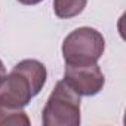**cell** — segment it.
<instances>
[{
    "label": "cell",
    "instance_id": "obj_1",
    "mask_svg": "<svg viewBox=\"0 0 126 126\" xmlns=\"http://www.w3.org/2000/svg\"><path fill=\"white\" fill-rule=\"evenodd\" d=\"M46 67L37 59H22L0 80V104L24 108L46 83Z\"/></svg>",
    "mask_w": 126,
    "mask_h": 126
},
{
    "label": "cell",
    "instance_id": "obj_2",
    "mask_svg": "<svg viewBox=\"0 0 126 126\" xmlns=\"http://www.w3.org/2000/svg\"><path fill=\"white\" fill-rule=\"evenodd\" d=\"M80 122V95L62 79L46 101L42 123L45 126H79Z\"/></svg>",
    "mask_w": 126,
    "mask_h": 126
},
{
    "label": "cell",
    "instance_id": "obj_3",
    "mask_svg": "<svg viewBox=\"0 0 126 126\" xmlns=\"http://www.w3.org/2000/svg\"><path fill=\"white\" fill-rule=\"evenodd\" d=\"M61 49L65 65L96 64L105 50V40L98 30L79 27L64 39Z\"/></svg>",
    "mask_w": 126,
    "mask_h": 126
},
{
    "label": "cell",
    "instance_id": "obj_4",
    "mask_svg": "<svg viewBox=\"0 0 126 126\" xmlns=\"http://www.w3.org/2000/svg\"><path fill=\"white\" fill-rule=\"evenodd\" d=\"M64 80L80 96H94L99 94L105 85V77L98 64L65 65Z\"/></svg>",
    "mask_w": 126,
    "mask_h": 126
},
{
    "label": "cell",
    "instance_id": "obj_5",
    "mask_svg": "<svg viewBox=\"0 0 126 126\" xmlns=\"http://www.w3.org/2000/svg\"><path fill=\"white\" fill-rule=\"evenodd\" d=\"M88 0H53V12L61 19L77 16L86 8Z\"/></svg>",
    "mask_w": 126,
    "mask_h": 126
},
{
    "label": "cell",
    "instance_id": "obj_6",
    "mask_svg": "<svg viewBox=\"0 0 126 126\" xmlns=\"http://www.w3.org/2000/svg\"><path fill=\"white\" fill-rule=\"evenodd\" d=\"M30 123L31 122L22 108L0 104V126H28Z\"/></svg>",
    "mask_w": 126,
    "mask_h": 126
},
{
    "label": "cell",
    "instance_id": "obj_7",
    "mask_svg": "<svg viewBox=\"0 0 126 126\" xmlns=\"http://www.w3.org/2000/svg\"><path fill=\"white\" fill-rule=\"evenodd\" d=\"M16 2H19L21 5H27V6H33V5H39L40 2H43V0H16Z\"/></svg>",
    "mask_w": 126,
    "mask_h": 126
},
{
    "label": "cell",
    "instance_id": "obj_8",
    "mask_svg": "<svg viewBox=\"0 0 126 126\" xmlns=\"http://www.w3.org/2000/svg\"><path fill=\"white\" fill-rule=\"evenodd\" d=\"M5 76H6V68H5V64H3V61L0 59V80H2Z\"/></svg>",
    "mask_w": 126,
    "mask_h": 126
}]
</instances>
